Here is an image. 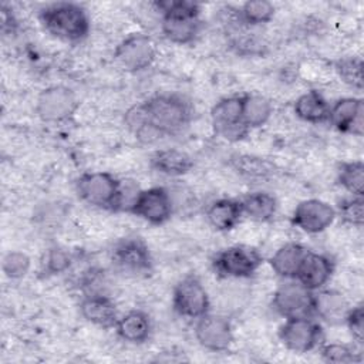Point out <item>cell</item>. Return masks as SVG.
<instances>
[{
  "mask_svg": "<svg viewBox=\"0 0 364 364\" xmlns=\"http://www.w3.org/2000/svg\"><path fill=\"white\" fill-rule=\"evenodd\" d=\"M193 109L182 95L155 94L132 105L124 117L127 127L145 144L182 132L192 121Z\"/></svg>",
  "mask_w": 364,
  "mask_h": 364,
  "instance_id": "6da1fadb",
  "label": "cell"
},
{
  "mask_svg": "<svg viewBox=\"0 0 364 364\" xmlns=\"http://www.w3.org/2000/svg\"><path fill=\"white\" fill-rule=\"evenodd\" d=\"M152 6L161 13V30L164 37L179 46L191 44L199 36L203 21L200 4L192 0H156Z\"/></svg>",
  "mask_w": 364,
  "mask_h": 364,
  "instance_id": "7a4b0ae2",
  "label": "cell"
},
{
  "mask_svg": "<svg viewBox=\"0 0 364 364\" xmlns=\"http://www.w3.org/2000/svg\"><path fill=\"white\" fill-rule=\"evenodd\" d=\"M38 18L50 34L68 43L82 41L90 33L88 14L77 3L60 1L48 4L40 10Z\"/></svg>",
  "mask_w": 364,
  "mask_h": 364,
  "instance_id": "3957f363",
  "label": "cell"
},
{
  "mask_svg": "<svg viewBox=\"0 0 364 364\" xmlns=\"http://www.w3.org/2000/svg\"><path fill=\"white\" fill-rule=\"evenodd\" d=\"M78 198L90 206L104 210L124 209V188L121 181L109 172L91 171L75 181Z\"/></svg>",
  "mask_w": 364,
  "mask_h": 364,
  "instance_id": "277c9868",
  "label": "cell"
},
{
  "mask_svg": "<svg viewBox=\"0 0 364 364\" xmlns=\"http://www.w3.org/2000/svg\"><path fill=\"white\" fill-rule=\"evenodd\" d=\"M210 264L219 277L247 279L263 264V256L253 246L232 245L216 252Z\"/></svg>",
  "mask_w": 364,
  "mask_h": 364,
  "instance_id": "5b68a950",
  "label": "cell"
},
{
  "mask_svg": "<svg viewBox=\"0 0 364 364\" xmlns=\"http://www.w3.org/2000/svg\"><path fill=\"white\" fill-rule=\"evenodd\" d=\"M243 95L220 98L210 108V121L218 136L228 142H239L247 136L250 129L242 117Z\"/></svg>",
  "mask_w": 364,
  "mask_h": 364,
  "instance_id": "8992f818",
  "label": "cell"
},
{
  "mask_svg": "<svg viewBox=\"0 0 364 364\" xmlns=\"http://www.w3.org/2000/svg\"><path fill=\"white\" fill-rule=\"evenodd\" d=\"M282 344L293 353H309L318 348L324 341L323 327L310 316L284 318L279 328Z\"/></svg>",
  "mask_w": 364,
  "mask_h": 364,
  "instance_id": "52a82bcc",
  "label": "cell"
},
{
  "mask_svg": "<svg viewBox=\"0 0 364 364\" xmlns=\"http://www.w3.org/2000/svg\"><path fill=\"white\" fill-rule=\"evenodd\" d=\"M80 108L75 92L65 85H50L40 91L36 112L43 122L58 124L70 119Z\"/></svg>",
  "mask_w": 364,
  "mask_h": 364,
  "instance_id": "ba28073f",
  "label": "cell"
},
{
  "mask_svg": "<svg viewBox=\"0 0 364 364\" xmlns=\"http://www.w3.org/2000/svg\"><path fill=\"white\" fill-rule=\"evenodd\" d=\"M127 210L151 225L159 226L171 219L173 213V202L166 188L152 186L138 191Z\"/></svg>",
  "mask_w": 364,
  "mask_h": 364,
  "instance_id": "9c48e42d",
  "label": "cell"
},
{
  "mask_svg": "<svg viewBox=\"0 0 364 364\" xmlns=\"http://www.w3.org/2000/svg\"><path fill=\"white\" fill-rule=\"evenodd\" d=\"M172 307L176 314L186 318H199L210 311L208 290L195 274H186L173 287Z\"/></svg>",
  "mask_w": 364,
  "mask_h": 364,
  "instance_id": "30bf717a",
  "label": "cell"
},
{
  "mask_svg": "<svg viewBox=\"0 0 364 364\" xmlns=\"http://www.w3.org/2000/svg\"><path fill=\"white\" fill-rule=\"evenodd\" d=\"M156 58V47L151 36L136 31L128 34L114 50V60L128 73L149 68Z\"/></svg>",
  "mask_w": 364,
  "mask_h": 364,
  "instance_id": "8fae6325",
  "label": "cell"
},
{
  "mask_svg": "<svg viewBox=\"0 0 364 364\" xmlns=\"http://www.w3.org/2000/svg\"><path fill=\"white\" fill-rule=\"evenodd\" d=\"M111 260L121 272L132 274H148L154 267L149 247L139 236L119 239L111 249Z\"/></svg>",
  "mask_w": 364,
  "mask_h": 364,
  "instance_id": "7c38bea8",
  "label": "cell"
},
{
  "mask_svg": "<svg viewBox=\"0 0 364 364\" xmlns=\"http://www.w3.org/2000/svg\"><path fill=\"white\" fill-rule=\"evenodd\" d=\"M313 293L296 279L280 284L272 297V309L282 317H313Z\"/></svg>",
  "mask_w": 364,
  "mask_h": 364,
  "instance_id": "4fadbf2b",
  "label": "cell"
},
{
  "mask_svg": "<svg viewBox=\"0 0 364 364\" xmlns=\"http://www.w3.org/2000/svg\"><path fill=\"white\" fill-rule=\"evenodd\" d=\"M195 337L198 343L213 353H222L230 348L235 336L230 320L222 314L206 313L196 318Z\"/></svg>",
  "mask_w": 364,
  "mask_h": 364,
  "instance_id": "5bb4252c",
  "label": "cell"
},
{
  "mask_svg": "<svg viewBox=\"0 0 364 364\" xmlns=\"http://www.w3.org/2000/svg\"><path fill=\"white\" fill-rule=\"evenodd\" d=\"M336 218V209L330 203L311 198L304 199L296 205L290 222L304 233L317 235L330 228Z\"/></svg>",
  "mask_w": 364,
  "mask_h": 364,
  "instance_id": "9a60e30c",
  "label": "cell"
},
{
  "mask_svg": "<svg viewBox=\"0 0 364 364\" xmlns=\"http://www.w3.org/2000/svg\"><path fill=\"white\" fill-rule=\"evenodd\" d=\"M338 132L363 136L364 101L360 97H343L330 105L328 121Z\"/></svg>",
  "mask_w": 364,
  "mask_h": 364,
  "instance_id": "2e32d148",
  "label": "cell"
},
{
  "mask_svg": "<svg viewBox=\"0 0 364 364\" xmlns=\"http://www.w3.org/2000/svg\"><path fill=\"white\" fill-rule=\"evenodd\" d=\"M336 269L334 260L323 253L309 252L299 269L296 280L306 289L316 291L323 289L331 279Z\"/></svg>",
  "mask_w": 364,
  "mask_h": 364,
  "instance_id": "e0dca14e",
  "label": "cell"
},
{
  "mask_svg": "<svg viewBox=\"0 0 364 364\" xmlns=\"http://www.w3.org/2000/svg\"><path fill=\"white\" fill-rule=\"evenodd\" d=\"M82 318L101 328H115L118 310L112 299L104 294H88L80 303Z\"/></svg>",
  "mask_w": 364,
  "mask_h": 364,
  "instance_id": "ac0fdd59",
  "label": "cell"
},
{
  "mask_svg": "<svg viewBox=\"0 0 364 364\" xmlns=\"http://www.w3.org/2000/svg\"><path fill=\"white\" fill-rule=\"evenodd\" d=\"M348 304L343 294L337 290H316L313 293V316L326 321L327 324H344Z\"/></svg>",
  "mask_w": 364,
  "mask_h": 364,
  "instance_id": "d6986e66",
  "label": "cell"
},
{
  "mask_svg": "<svg viewBox=\"0 0 364 364\" xmlns=\"http://www.w3.org/2000/svg\"><path fill=\"white\" fill-rule=\"evenodd\" d=\"M310 252L304 245L297 242H289L280 246L269 259L272 270L282 279H296L299 269Z\"/></svg>",
  "mask_w": 364,
  "mask_h": 364,
  "instance_id": "ffe728a7",
  "label": "cell"
},
{
  "mask_svg": "<svg viewBox=\"0 0 364 364\" xmlns=\"http://www.w3.org/2000/svg\"><path fill=\"white\" fill-rule=\"evenodd\" d=\"M149 165L154 171L166 176H182L192 171L193 158L178 148L158 149L151 155Z\"/></svg>",
  "mask_w": 364,
  "mask_h": 364,
  "instance_id": "44dd1931",
  "label": "cell"
},
{
  "mask_svg": "<svg viewBox=\"0 0 364 364\" xmlns=\"http://www.w3.org/2000/svg\"><path fill=\"white\" fill-rule=\"evenodd\" d=\"M205 216L215 230L229 232L239 225L243 216L240 200L233 198L216 199L208 206Z\"/></svg>",
  "mask_w": 364,
  "mask_h": 364,
  "instance_id": "7402d4cb",
  "label": "cell"
},
{
  "mask_svg": "<svg viewBox=\"0 0 364 364\" xmlns=\"http://www.w3.org/2000/svg\"><path fill=\"white\" fill-rule=\"evenodd\" d=\"M230 168L246 179H270L279 173V168L273 161L252 154H233L229 156Z\"/></svg>",
  "mask_w": 364,
  "mask_h": 364,
  "instance_id": "603a6c76",
  "label": "cell"
},
{
  "mask_svg": "<svg viewBox=\"0 0 364 364\" xmlns=\"http://www.w3.org/2000/svg\"><path fill=\"white\" fill-rule=\"evenodd\" d=\"M115 331L121 340L129 344H142L152 331L151 317L142 310H131L118 318Z\"/></svg>",
  "mask_w": 364,
  "mask_h": 364,
  "instance_id": "cb8c5ba5",
  "label": "cell"
},
{
  "mask_svg": "<svg viewBox=\"0 0 364 364\" xmlns=\"http://www.w3.org/2000/svg\"><path fill=\"white\" fill-rule=\"evenodd\" d=\"M293 111L301 121L310 124H323L328 121L330 104L318 91L310 90L294 101Z\"/></svg>",
  "mask_w": 364,
  "mask_h": 364,
  "instance_id": "d4e9b609",
  "label": "cell"
},
{
  "mask_svg": "<svg viewBox=\"0 0 364 364\" xmlns=\"http://www.w3.org/2000/svg\"><path fill=\"white\" fill-rule=\"evenodd\" d=\"M243 215L257 222H270L277 213V199L264 191L246 193L239 199Z\"/></svg>",
  "mask_w": 364,
  "mask_h": 364,
  "instance_id": "484cf974",
  "label": "cell"
},
{
  "mask_svg": "<svg viewBox=\"0 0 364 364\" xmlns=\"http://www.w3.org/2000/svg\"><path fill=\"white\" fill-rule=\"evenodd\" d=\"M273 114V105L269 98L259 94H243L242 117L249 129L263 127Z\"/></svg>",
  "mask_w": 364,
  "mask_h": 364,
  "instance_id": "4316f807",
  "label": "cell"
},
{
  "mask_svg": "<svg viewBox=\"0 0 364 364\" xmlns=\"http://www.w3.org/2000/svg\"><path fill=\"white\" fill-rule=\"evenodd\" d=\"M338 185L351 193V196L364 195V164L363 161H348L338 164L337 168Z\"/></svg>",
  "mask_w": 364,
  "mask_h": 364,
  "instance_id": "83f0119b",
  "label": "cell"
},
{
  "mask_svg": "<svg viewBox=\"0 0 364 364\" xmlns=\"http://www.w3.org/2000/svg\"><path fill=\"white\" fill-rule=\"evenodd\" d=\"M276 9L267 0H249L239 10V18L247 26H260L273 20Z\"/></svg>",
  "mask_w": 364,
  "mask_h": 364,
  "instance_id": "f1b7e54d",
  "label": "cell"
},
{
  "mask_svg": "<svg viewBox=\"0 0 364 364\" xmlns=\"http://www.w3.org/2000/svg\"><path fill=\"white\" fill-rule=\"evenodd\" d=\"M334 70L338 78L348 87L363 90V60L357 55L341 57L334 63Z\"/></svg>",
  "mask_w": 364,
  "mask_h": 364,
  "instance_id": "f546056e",
  "label": "cell"
},
{
  "mask_svg": "<svg viewBox=\"0 0 364 364\" xmlns=\"http://www.w3.org/2000/svg\"><path fill=\"white\" fill-rule=\"evenodd\" d=\"M321 360L326 363L334 364H348V363H360L363 360L361 353L348 344L341 343H327L321 344L320 347Z\"/></svg>",
  "mask_w": 364,
  "mask_h": 364,
  "instance_id": "4dcf8cb0",
  "label": "cell"
},
{
  "mask_svg": "<svg viewBox=\"0 0 364 364\" xmlns=\"http://www.w3.org/2000/svg\"><path fill=\"white\" fill-rule=\"evenodd\" d=\"M31 267V259L28 255L20 250H10L3 256L1 262V270L6 274V277L11 280L23 279Z\"/></svg>",
  "mask_w": 364,
  "mask_h": 364,
  "instance_id": "1f68e13d",
  "label": "cell"
},
{
  "mask_svg": "<svg viewBox=\"0 0 364 364\" xmlns=\"http://www.w3.org/2000/svg\"><path fill=\"white\" fill-rule=\"evenodd\" d=\"M336 213L344 223L361 228L364 223V198L351 196L340 200Z\"/></svg>",
  "mask_w": 364,
  "mask_h": 364,
  "instance_id": "d6a6232c",
  "label": "cell"
},
{
  "mask_svg": "<svg viewBox=\"0 0 364 364\" xmlns=\"http://www.w3.org/2000/svg\"><path fill=\"white\" fill-rule=\"evenodd\" d=\"M71 255L58 246L50 247L43 259V273L44 276H57L67 272L71 267Z\"/></svg>",
  "mask_w": 364,
  "mask_h": 364,
  "instance_id": "836d02e7",
  "label": "cell"
},
{
  "mask_svg": "<svg viewBox=\"0 0 364 364\" xmlns=\"http://www.w3.org/2000/svg\"><path fill=\"white\" fill-rule=\"evenodd\" d=\"M344 324L347 326L353 340L357 344H363V340H364V307L361 303L348 309L346 318H344Z\"/></svg>",
  "mask_w": 364,
  "mask_h": 364,
  "instance_id": "e575fe53",
  "label": "cell"
}]
</instances>
